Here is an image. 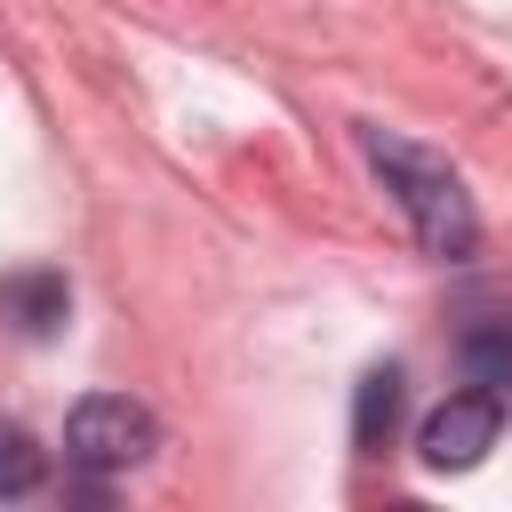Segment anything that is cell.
Segmentation results:
<instances>
[{"instance_id": "obj_3", "label": "cell", "mask_w": 512, "mask_h": 512, "mask_svg": "<svg viewBox=\"0 0 512 512\" xmlns=\"http://www.w3.org/2000/svg\"><path fill=\"white\" fill-rule=\"evenodd\" d=\"M504 432V400L496 392H448L424 424H416V456L424 472H472Z\"/></svg>"}, {"instance_id": "obj_7", "label": "cell", "mask_w": 512, "mask_h": 512, "mask_svg": "<svg viewBox=\"0 0 512 512\" xmlns=\"http://www.w3.org/2000/svg\"><path fill=\"white\" fill-rule=\"evenodd\" d=\"M48 480V456H40V440L24 432V424H0V496H32Z\"/></svg>"}, {"instance_id": "obj_6", "label": "cell", "mask_w": 512, "mask_h": 512, "mask_svg": "<svg viewBox=\"0 0 512 512\" xmlns=\"http://www.w3.org/2000/svg\"><path fill=\"white\" fill-rule=\"evenodd\" d=\"M456 368H464L472 392L512 400V320H480V328H464V336H456Z\"/></svg>"}, {"instance_id": "obj_2", "label": "cell", "mask_w": 512, "mask_h": 512, "mask_svg": "<svg viewBox=\"0 0 512 512\" xmlns=\"http://www.w3.org/2000/svg\"><path fill=\"white\" fill-rule=\"evenodd\" d=\"M152 448H160V416L144 400H128V392H88L64 416V456L80 472H104L112 480V472H136Z\"/></svg>"}, {"instance_id": "obj_5", "label": "cell", "mask_w": 512, "mask_h": 512, "mask_svg": "<svg viewBox=\"0 0 512 512\" xmlns=\"http://www.w3.org/2000/svg\"><path fill=\"white\" fill-rule=\"evenodd\" d=\"M392 424H400V368H368L360 392H352V448L360 456H384L392 448Z\"/></svg>"}, {"instance_id": "obj_1", "label": "cell", "mask_w": 512, "mask_h": 512, "mask_svg": "<svg viewBox=\"0 0 512 512\" xmlns=\"http://www.w3.org/2000/svg\"><path fill=\"white\" fill-rule=\"evenodd\" d=\"M360 152H368V168L384 176V192H392V208L408 216V232H416L424 256L464 264V256L480 248V208H472L464 176H456L440 152H424V144H408V136H392V128H360Z\"/></svg>"}, {"instance_id": "obj_4", "label": "cell", "mask_w": 512, "mask_h": 512, "mask_svg": "<svg viewBox=\"0 0 512 512\" xmlns=\"http://www.w3.org/2000/svg\"><path fill=\"white\" fill-rule=\"evenodd\" d=\"M64 312H72V288H64V272H48V264H24V272H8V280H0V328H8V336H24V344H48V336L64 328Z\"/></svg>"}]
</instances>
